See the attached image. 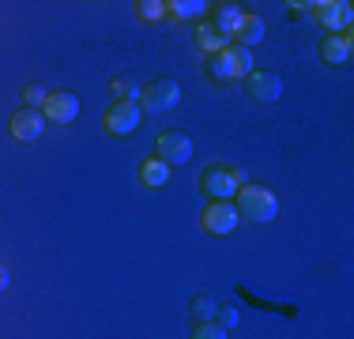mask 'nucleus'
<instances>
[{"label":"nucleus","mask_w":354,"mask_h":339,"mask_svg":"<svg viewBox=\"0 0 354 339\" xmlns=\"http://www.w3.org/2000/svg\"><path fill=\"white\" fill-rule=\"evenodd\" d=\"M218 313V302L207 298V294H200V298H192V317L200 320V324H207V320H215Z\"/></svg>","instance_id":"obj_18"},{"label":"nucleus","mask_w":354,"mask_h":339,"mask_svg":"<svg viewBox=\"0 0 354 339\" xmlns=\"http://www.w3.org/2000/svg\"><path fill=\"white\" fill-rule=\"evenodd\" d=\"M155 158L166 166H185L192 158V140L185 132H166L158 136V147H155Z\"/></svg>","instance_id":"obj_8"},{"label":"nucleus","mask_w":354,"mask_h":339,"mask_svg":"<svg viewBox=\"0 0 354 339\" xmlns=\"http://www.w3.org/2000/svg\"><path fill=\"white\" fill-rule=\"evenodd\" d=\"M8 283H12V279H8V268H0V291H4Z\"/></svg>","instance_id":"obj_24"},{"label":"nucleus","mask_w":354,"mask_h":339,"mask_svg":"<svg viewBox=\"0 0 354 339\" xmlns=\"http://www.w3.org/2000/svg\"><path fill=\"white\" fill-rule=\"evenodd\" d=\"M234 208H238V215L252 219V223H272V219L279 215V200H275V192L264 189V185H241Z\"/></svg>","instance_id":"obj_1"},{"label":"nucleus","mask_w":354,"mask_h":339,"mask_svg":"<svg viewBox=\"0 0 354 339\" xmlns=\"http://www.w3.org/2000/svg\"><path fill=\"white\" fill-rule=\"evenodd\" d=\"M207 8H212L207 0H174V4H166V12H170L174 19H200Z\"/></svg>","instance_id":"obj_17"},{"label":"nucleus","mask_w":354,"mask_h":339,"mask_svg":"<svg viewBox=\"0 0 354 339\" xmlns=\"http://www.w3.org/2000/svg\"><path fill=\"white\" fill-rule=\"evenodd\" d=\"M192 339H226V328H218L215 320H207V324H196Z\"/></svg>","instance_id":"obj_23"},{"label":"nucleus","mask_w":354,"mask_h":339,"mask_svg":"<svg viewBox=\"0 0 354 339\" xmlns=\"http://www.w3.org/2000/svg\"><path fill=\"white\" fill-rule=\"evenodd\" d=\"M140 181H143V189H162V185L170 181V166L158 163V158H147V163L140 166Z\"/></svg>","instance_id":"obj_14"},{"label":"nucleus","mask_w":354,"mask_h":339,"mask_svg":"<svg viewBox=\"0 0 354 339\" xmlns=\"http://www.w3.org/2000/svg\"><path fill=\"white\" fill-rule=\"evenodd\" d=\"M140 102H113L106 109V132L109 136H132L140 129Z\"/></svg>","instance_id":"obj_6"},{"label":"nucleus","mask_w":354,"mask_h":339,"mask_svg":"<svg viewBox=\"0 0 354 339\" xmlns=\"http://www.w3.org/2000/svg\"><path fill=\"white\" fill-rule=\"evenodd\" d=\"M241 185H245V174H241V170H230V166H207L204 174H200V189H204L212 200L238 196Z\"/></svg>","instance_id":"obj_3"},{"label":"nucleus","mask_w":354,"mask_h":339,"mask_svg":"<svg viewBox=\"0 0 354 339\" xmlns=\"http://www.w3.org/2000/svg\"><path fill=\"white\" fill-rule=\"evenodd\" d=\"M41 132H46V117H41V109L23 106L19 113L12 117V136L19 143H35V140H41Z\"/></svg>","instance_id":"obj_10"},{"label":"nucleus","mask_w":354,"mask_h":339,"mask_svg":"<svg viewBox=\"0 0 354 339\" xmlns=\"http://www.w3.org/2000/svg\"><path fill=\"white\" fill-rule=\"evenodd\" d=\"M241 15H245V12H241L238 4H223V8H218V15H215L212 27H215L218 34H226V38H234V30H238Z\"/></svg>","instance_id":"obj_16"},{"label":"nucleus","mask_w":354,"mask_h":339,"mask_svg":"<svg viewBox=\"0 0 354 339\" xmlns=\"http://www.w3.org/2000/svg\"><path fill=\"white\" fill-rule=\"evenodd\" d=\"M49 98V91L41 87V83H27V91H23V102H27V109H41Z\"/></svg>","instance_id":"obj_20"},{"label":"nucleus","mask_w":354,"mask_h":339,"mask_svg":"<svg viewBox=\"0 0 354 339\" xmlns=\"http://www.w3.org/2000/svg\"><path fill=\"white\" fill-rule=\"evenodd\" d=\"M245 87H249V98H257V102H279L283 95V80L275 72H249Z\"/></svg>","instance_id":"obj_11"},{"label":"nucleus","mask_w":354,"mask_h":339,"mask_svg":"<svg viewBox=\"0 0 354 339\" xmlns=\"http://www.w3.org/2000/svg\"><path fill=\"white\" fill-rule=\"evenodd\" d=\"M196 46L204 49V53H212V57H215V53H223V49L230 46V38H226V34H218L212 23H204V27L196 30Z\"/></svg>","instance_id":"obj_15"},{"label":"nucleus","mask_w":354,"mask_h":339,"mask_svg":"<svg viewBox=\"0 0 354 339\" xmlns=\"http://www.w3.org/2000/svg\"><path fill=\"white\" fill-rule=\"evenodd\" d=\"M317 8V19L328 27V34H347L351 19H354V4L351 0H320Z\"/></svg>","instance_id":"obj_7"},{"label":"nucleus","mask_w":354,"mask_h":339,"mask_svg":"<svg viewBox=\"0 0 354 339\" xmlns=\"http://www.w3.org/2000/svg\"><path fill=\"white\" fill-rule=\"evenodd\" d=\"M113 95H117V102H136L140 98V87L132 80H113Z\"/></svg>","instance_id":"obj_22"},{"label":"nucleus","mask_w":354,"mask_h":339,"mask_svg":"<svg viewBox=\"0 0 354 339\" xmlns=\"http://www.w3.org/2000/svg\"><path fill=\"white\" fill-rule=\"evenodd\" d=\"M41 117L53 125H72L75 117H80V98L72 95V91H53V95L46 98V106H41Z\"/></svg>","instance_id":"obj_9"},{"label":"nucleus","mask_w":354,"mask_h":339,"mask_svg":"<svg viewBox=\"0 0 354 339\" xmlns=\"http://www.w3.org/2000/svg\"><path fill=\"white\" fill-rule=\"evenodd\" d=\"M249 72H252V53L245 46H234V42H230L223 53L212 57V75H215V80H223V83L245 80Z\"/></svg>","instance_id":"obj_2"},{"label":"nucleus","mask_w":354,"mask_h":339,"mask_svg":"<svg viewBox=\"0 0 354 339\" xmlns=\"http://www.w3.org/2000/svg\"><path fill=\"white\" fill-rule=\"evenodd\" d=\"M177 102H181V87L174 80H155L151 87L140 91V109H147V113H166Z\"/></svg>","instance_id":"obj_4"},{"label":"nucleus","mask_w":354,"mask_h":339,"mask_svg":"<svg viewBox=\"0 0 354 339\" xmlns=\"http://www.w3.org/2000/svg\"><path fill=\"white\" fill-rule=\"evenodd\" d=\"M136 12H140V19L158 23V19L166 15V4H162V0H140V4H136Z\"/></svg>","instance_id":"obj_19"},{"label":"nucleus","mask_w":354,"mask_h":339,"mask_svg":"<svg viewBox=\"0 0 354 339\" xmlns=\"http://www.w3.org/2000/svg\"><path fill=\"white\" fill-rule=\"evenodd\" d=\"M234 38H238V46H257L260 38H264V19L260 15H241L238 30H234Z\"/></svg>","instance_id":"obj_13"},{"label":"nucleus","mask_w":354,"mask_h":339,"mask_svg":"<svg viewBox=\"0 0 354 339\" xmlns=\"http://www.w3.org/2000/svg\"><path fill=\"white\" fill-rule=\"evenodd\" d=\"M238 320H241V309H234V305H218V313H215V324L218 328H226V332H230Z\"/></svg>","instance_id":"obj_21"},{"label":"nucleus","mask_w":354,"mask_h":339,"mask_svg":"<svg viewBox=\"0 0 354 339\" xmlns=\"http://www.w3.org/2000/svg\"><path fill=\"white\" fill-rule=\"evenodd\" d=\"M351 53H354V46H351L347 34H328V38L320 42V61L324 64H347Z\"/></svg>","instance_id":"obj_12"},{"label":"nucleus","mask_w":354,"mask_h":339,"mask_svg":"<svg viewBox=\"0 0 354 339\" xmlns=\"http://www.w3.org/2000/svg\"><path fill=\"white\" fill-rule=\"evenodd\" d=\"M238 208H234L230 200H212L207 203V211H204V230L207 234H215V237H226V234H234L238 230Z\"/></svg>","instance_id":"obj_5"}]
</instances>
